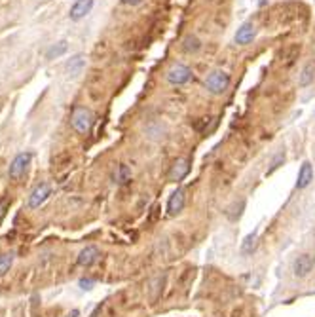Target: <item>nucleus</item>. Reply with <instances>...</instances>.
<instances>
[{
  "label": "nucleus",
  "instance_id": "obj_19",
  "mask_svg": "<svg viewBox=\"0 0 315 317\" xmlns=\"http://www.w3.org/2000/svg\"><path fill=\"white\" fill-rule=\"evenodd\" d=\"M163 283H165V275H158L156 279L152 281V304L158 302V298L161 296V292H163Z\"/></svg>",
  "mask_w": 315,
  "mask_h": 317
},
{
  "label": "nucleus",
  "instance_id": "obj_6",
  "mask_svg": "<svg viewBox=\"0 0 315 317\" xmlns=\"http://www.w3.org/2000/svg\"><path fill=\"white\" fill-rule=\"evenodd\" d=\"M52 196V188L48 183H42V185H38V186L34 188L32 192H30L29 196V207L30 209H36V207H40L48 198Z\"/></svg>",
  "mask_w": 315,
  "mask_h": 317
},
{
  "label": "nucleus",
  "instance_id": "obj_16",
  "mask_svg": "<svg viewBox=\"0 0 315 317\" xmlns=\"http://www.w3.org/2000/svg\"><path fill=\"white\" fill-rule=\"evenodd\" d=\"M200 48H201V42L198 36H194V34L184 36V40H183V50H184L186 53H198Z\"/></svg>",
  "mask_w": 315,
  "mask_h": 317
},
{
  "label": "nucleus",
  "instance_id": "obj_15",
  "mask_svg": "<svg viewBox=\"0 0 315 317\" xmlns=\"http://www.w3.org/2000/svg\"><path fill=\"white\" fill-rule=\"evenodd\" d=\"M315 78V65L314 63H308L304 69H302V74L298 76V84H300L302 87L310 86L312 82H314Z\"/></svg>",
  "mask_w": 315,
  "mask_h": 317
},
{
  "label": "nucleus",
  "instance_id": "obj_24",
  "mask_svg": "<svg viewBox=\"0 0 315 317\" xmlns=\"http://www.w3.org/2000/svg\"><path fill=\"white\" fill-rule=\"evenodd\" d=\"M143 0H122V4H126V6H139Z\"/></svg>",
  "mask_w": 315,
  "mask_h": 317
},
{
  "label": "nucleus",
  "instance_id": "obj_17",
  "mask_svg": "<svg viewBox=\"0 0 315 317\" xmlns=\"http://www.w3.org/2000/svg\"><path fill=\"white\" fill-rule=\"evenodd\" d=\"M67 50H69V44L65 42V40H61V42H57V44H53L48 52H46V57L48 59H57V57H61L63 53H67Z\"/></svg>",
  "mask_w": 315,
  "mask_h": 317
},
{
  "label": "nucleus",
  "instance_id": "obj_14",
  "mask_svg": "<svg viewBox=\"0 0 315 317\" xmlns=\"http://www.w3.org/2000/svg\"><path fill=\"white\" fill-rule=\"evenodd\" d=\"M245 211V200L243 198H239V200H236V202L232 203L228 207V211H226V216H228L232 222H236L239 216L243 215Z\"/></svg>",
  "mask_w": 315,
  "mask_h": 317
},
{
  "label": "nucleus",
  "instance_id": "obj_1",
  "mask_svg": "<svg viewBox=\"0 0 315 317\" xmlns=\"http://www.w3.org/2000/svg\"><path fill=\"white\" fill-rule=\"evenodd\" d=\"M74 131H78L80 135H86L89 133L91 126H93V112L86 108V106H76L74 112H72V120H71Z\"/></svg>",
  "mask_w": 315,
  "mask_h": 317
},
{
  "label": "nucleus",
  "instance_id": "obj_7",
  "mask_svg": "<svg viewBox=\"0 0 315 317\" xmlns=\"http://www.w3.org/2000/svg\"><path fill=\"white\" fill-rule=\"evenodd\" d=\"M314 266H315V255H310V253L300 255L298 259L294 260V275L296 277H306V275L314 270Z\"/></svg>",
  "mask_w": 315,
  "mask_h": 317
},
{
  "label": "nucleus",
  "instance_id": "obj_11",
  "mask_svg": "<svg viewBox=\"0 0 315 317\" xmlns=\"http://www.w3.org/2000/svg\"><path fill=\"white\" fill-rule=\"evenodd\" d=\"M188 171H190V159L188 158H179L175 163H173L171 171H169V179L171 181H183L184 177L188 175Z\"/></svg>",
  "mask_w": 315,
  "mask_h": 317
},
{
  "label": "nucleus",
  "instance_id": "obj_12",
  "mask_svg": "<svg viewBox=\"0 0 315 317\" xmlns=\"http://www.w3.org/2000/svg\"><path fill=\"white\" fill-rule=\"evenodd\" d=\"M255 34H257L255 25H253V23H243V25L237 29V32H236V44H239V46H247L249 42H253Z\"/></svg>",
  "mask_w": 315,
  "mask_h": 317
},
{
  "label": "nucleus",
  "instance_id": "obj_23",
  "mask_svg": "<svg viewBox=\"0 0 315 317\" xmlns=\"http://www.w3.org/2000/svg\"><path fill=\"white\" fill-rule=\"evenodd\" d=\"M93 285H95V281H93V279H80V287L84 289V291H89Z\"/></svg>",
  "mask_w": 315,
  "mask_h": 317
},
{
  "label": "nucleus",
  "instance_id": "obj_10",
  "mask_svg": "<svg viewBox=\"0 0 315 317\" xmlns=\"http://www.w3.org/2000/svg\"><path fill=\"white\" fill-rule=\"evenodd\" d=\"M314 181V167L310 161H304L298 169V177H296V188L304 190V188L310 186V183Z\"/></svg>",
  "mask_w": 315,
  "mask_h": 317
},
{
  "label": "nucleus",
  "instance_id": "obj_21",
  "mask_svg": "<svg viewBox=\"0 0 315 317\" xmlns=\"http://www.w3.org/2000/svg\"><path fill=\"white\" fill-rule=\"evenodd\" d=\"M12 264H14V253H4V255H0V275L10 272Z\"/></svg>",
  "mask_w": 315,
  "mask_h": 317
},
{
  "label": "nucleus",
  "instance_id": "obj_22",
  "mask_svg": "<svg viewBox=\"0 0 315 317\" xmlns=\"http://www.w3.org/2000/svg\"><path fill=\"white\" fill-rule=\"evenodd\" d=\"M283 161H285V152H279V154H277V156L272 159V163H270V169H268V175L273 173V171H275V169H277V167H279V165H281Z\"/></svg>",
  "mask_w": 315,
  "mask_h": 317
},
{
  "label": "nucleus",
  "instance_id": "obj_13",
  "mask_svg": "<svg viewBox=\"0 0 315 317\" xmlns=\"http://www.w3.org/2000/svg\"><path fill=\"white\" fill-rule=\"evenodd\" d=\"M84 65H86V61H84L82 55H74V57H71L69 61H67L65 69H67V72H69L71 76H76V74H80V72H82Z\"/></svg>",
  "mask_w": 315,
  "mask_h": 317
},
{
  "label": "nucleus",
  "instance_id": "obj_9",
  "mask_svg": "<svg viewBox=\"0 0 315 317\" xmlns=\"http://www.w3.org/2000/svg\"><path fill=\"white\" fill-rule=\"evenodd\" d=\"M91 8H93V0H76L72 4L69 15H71L72 21H80V19H84L91 12Z\"/></svg>",
  "mask_w": 315,
  "mask_h": 317
},
{
  "label": "nucleus",
  "instance_id": "obj_4",
  "mask_svg": "<svg viewBox=\"0 0 315 317\" xmlns=\"http://www.w3.org/2000/svg\"><path fill=\"white\" fill-rule=\"evenodd\" d=\"M30 158H32L30 152H21V154H17V156L12 159V163H10V177H12L14 181H17V179L23 177L27 165H29Z\"/></svg>",
  "mask_w": 315,
  "mask_h": 317
},
{
  "label": "nucleus",
  "instance_id": "obj_5",
  "mask_svg": "<svg viewBox=\"0 0 315 317\" xmlns=\"http://www.w3.org/2000/svg\"><path fill=\"white\" fill-rule=\"evenodd\" d=\"M184 203H186V192H184V188H177L171 196H169V200H167V213L171 216L179 215L184 209Z\"/></svg>",
  "mask_w": 315,
  "mask_h": 317
},
{
  "label": "nucleus",
  "instance_id": "obj_8",
  "mask_svg": "<svg viewBox=\"0 0 315 317\" xmlns=\"http://www.w3.org/2000/svg\"><path fill=\"white\" fill-rule=\"evenodd\" d=\"M101 259V251L95 245H87L86 249H82V253L78 255V266L89 268L93 266L97 260Z\"/></svg>",
  "mask_w": 315,
  "mask_h": 317
},
{
  "label": "nucleus",
  "instance_id": "obj_2",
  "mask_svg": "<svg viewBox=\"0 0 315 317\" xmlns=\"http://www.w3.org/2000/svg\"><path fill=\"white\" fill-rule=\"evenodd\" d=\"M230 86V76L224 71H213L205 78V87L207 91H211L213 95L224 93Z\"/></svg>",
  "mask_w": 315,
  "mask_h": 317
},
{
  "label": "nucleus",
  "instance_id": "obj_3",
  "mask_svg": "<svg viewBox=\"0 0 315 317\" xmlns=\"http://www.w3.org/2000/svg\"><path fill=\"white\" fill-rule=\"evenodd\" d=\"M165 78H167V82L173 84V86H183V84H188L192 80V71L188 69L186 65L177 63V65H173L171 69L167 71Z\"/></svg>",
  "mask_w": 315,
  "mask_h": 317
},
{
  "label": "nucleus",
  "instance_id": "obj_20",
  "mask_svg": "<svg viewBox=\"0 0 315 317\" xmlns=\"http://www.w3.org/2000/svg\"><path fill=\"white\" fill-rule=\"evenodd\" d=\"M255 247H257V232L249 234V236L243 239V243H241V253H243V255H251V253L255 251Z\"/></svg>",
  "mask_w": 315,
  "mask_h": 317
},
{
  "label": "nucleus",
  "instance_id": "obj_18",
  "mask_svg": "<svg viewBox=\"0 0 315 317\" xmlns=\"http://www.w3.org/2000/svg\"><path fill=\"white\" fill-rule=\"evenodd\" d=\"M116 183L118 185H128L129 181H131V167L126 165V163H120L118 165V169H116Z\"/></svg>",
  "mask_w": 315,
  "mask_h": 317
}]
</instances>
